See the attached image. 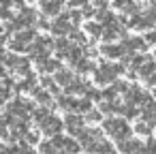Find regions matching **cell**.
Segmentation results:
<instances>
[{
  "label": "cell",
  "mask_w": 156,
  "mask_h": 154,
  "mask_svg": "<svg viewBox=\"0 0 156 154\" xmlns=\"http://www.w3.org/2000/svg\"><path fill=\"white\" fill-rule=\"evenodd\" d=\"M103 128H105V133H109L118 143L126 141V139H128V135H130L128 124H126L124 120H120V118H107V120L103 122Z\"/></svg>",
  "instance_id": "1"
},
{
  "label": "cell",
  "mask_w": 156,
  "mask_h": 154,
  "mask_svg": "<svg viewBox=\"0 0 156 154\" xmlns=\"http://www.w3.org/2000/svg\"><path fill=\"white\" fill-rule=\"evenodd\" d=\"M122 71H124L122 64H111V62L101 60V62H98V71L94 73V79H96L98 84H109V81H113Z\"/></svg>",
  "instance_id": "2"
},
{
  "label": "cell",
  "mask_w": 156,
  "mask_h": 154,
  "mask_svg": "<svg viewBox=\"0 0 156 154\" xmlns=\"http://www.w3.org/2000/svg\"><path fill=\"white\" fill-rule=\"evenodd\" d=\"M75 30V26L69 20V13H62L60 17H56V22L51 24V32L58 34V39H66V34H71Z\"/></svg>",
  "instance_id": "3"
},
{
  "label": "cell",
  "mask_w": 156,
  "mask_h": 154,
  "mask_svg": "<svg viewBox=\"0 0 156 154\" xmlns=\"http://www.w3.org/2000/svg\"><path fill=\"white\" fill-rule=\"evenodd\" d=\"M62 126H64V120L51 113V116H49V118L41 124V131H43L45 135H49V137H56V135H60Z\"/></svg>",
  "instance_id": "4"
},
{
  "label": "cell",
  "mask_w": 156,
  "mask_h": 154,
  "mask_svg": "<svg viewBox=\"0 0 156 154\" xmlns=\"http://www.w3.org/2000/svg\"><path fill=\"white\" fill-rule=\"evenodd\" d=\"M77 139H79V143H81V148H88V145H92L94 141L103 139V135H101L98 128H81V131L77 133Z\"/></svg>",
  "instance_id": "5"
},
{
  "label": "cell",
  "mask_w": 156,
  "mask_h": 154,
  "mask_svg": "<svg viewBox=\"0 0 156 154\" xmlns=\"http://www.w3.org/2000/svg\"><path fill=\"white\" fill-rule=\"evenodd\" d=\"M86 150H88V154H118V152L113 150V145H111L107 139H98V141H94L92 145H88Z\"/></svg>",
  "instance_id": "6"
},
{
  "label": "cell",
  "mask_w": 156,
  "mask_h": 154,
  "mask_svg": "<svg viewBox=\"0 0 156 154\" xmlns=\"http://www.w3.org/2000/svg\"><path fill=\"white\" fill-rule=\"evenodd\" d=\"M64 126H66L69 133L77 135V133L83 128V118L77 116V113H66V116H64Z\"/></svg>",
  "instance_id": "7"
},
{
  "label": "cell",
  "mask_w": 156,
  "mask_h": 154,
  "mask_svg": "<svg viewBox=\"0 0 156 154\" xmlns=\"http://www.w3.org/2000/svg\"><path fill=\"white\" fill-rule=\"evenodd\" d=\"M126 101H128V105H137V103H150V96H147L143 90H139V88H130V90L126 92Z\"/></svg>",
  "instance_id": "8"
},
{
  "label": "cell",
  "mask_w": 156,
  "mask_h": 154,
  "mask_svg": "<svg viewBox=\"0 0 156 154\" xmlns=\"http://www.w3.org/2000/svg\"><path fill=\"white\" fill-rule=\"evenodd\" d=\"M101 54L105 58H122L126 54V49H124V45H111V43H107V45L101 47Z\"/></svg>",
  "instance_id": "9"
},
{
  "label": "cell",
  "mask_w": 156,
  "mask_h": 154,
  "mask_svg": "<svg viewBox=\"0 0 156 154\" xmlns=\"http://www.w3.org/2000/svg\"><path fill=\"white\" fill-rule=\"evenodd\" d=\"M41 11L43 15H62V2L58 0H49V2H41Z\"/></svg>",
  "instance_id": "10"
},
{
  "label": "cell",
  "mask_w": 156,
  "mask_h": 154,
  "mask_svg": "<svg viewBox=\"0 0 156 154\" xmlns=\"http://www.w3.org/2000/svg\"><path fill=\"white\" fill-rule=\"evenodd\" d=\"M54 49H56L58 58H69V54H71V49H73V43H71L69 39H56Z\"/></svg>",
  "instance_id": "11"
},
{
  "label": "cell",
  "mask_w": 156,
  "mask_h": 154,
  "mask_svg": "<svg viewBox=\"0 0 156 154\" xmlns=\"http://www.w3.org/2000/svg\"><path fill=\"white\" fill-rule=\"evenodd\" d=\"M54 81H56L58 86H62V88H69V86L75 81V77H73V73H71V71H66V69H60V71L56 73Z\"/></svg>",
  "instance_id": "12"
},
{
  "label": "cell",
  "mask_w": 156,
  "mask_h": 154,
  "mask_svg": "<svg viewBox=\"0 0 156 154\" xmlns=\"http://www.w3.org/2000/svg\"><path fill=\"white\" fill-rule=\"evenodd\" d=\"M39 86H37V77L34 75H28V77H24L17 86H15V90L17 92H34Z\"/></svg>",
  "instance_id": "13"
},
{
  "label": "cell",
  "mask_w": 156,
  "mask_h": 154,
  "mask_svg": "<svg viewBox=\"0 0 156 154\" xmlns=\"http://www.w3.org/2000/svg\"><path fill=\"white\" fill-rule=\"evenodd\" d=\"M120 145V150L124 152V154H139L141 150H143V145L137 141V139H126V141H122V143H118Z\"/></svg>",
  "instance_id": "14"
},
{
  "label": "cell",
  "mask_w": 156,
  "mask_h": 154,
  "mask_svg": "<svg viewBox=\"0 0 156 154\" xmlns=\"http://www.w3.org/2000/svg\"><path fill=\"white\" fill-rule=\"evenodd\" d=\"M17 17H20V22H22V26H24V28H32V26H34V20H37L34 11H32V9H28V7H24V9H22V13H17Z\"/></svg>",
  "instance_id": "15"
},
{
  "label": "cell",
  "mask_w": 156,
  "mask_h": 154,
  "mask_svg": "<svg viewBox=\"0 0 156 154\" xmlns=\"http://www.w3.org/2000/svg\"><path fill=\"white\" fill-rule=\"evenodd\" d=\"M58 107L64 109V111H69V113H73V111H77V101H75L73 96L60 94V96H58Z\"/></svg>",
  "instance_id": "16"
},
{
  "label": "cell",
  "mask_w": 156,
  "mask_h": 154,
  "mask_svg": "<svg viewBox=\"0 0 156 154\" xmlns=\"http://www.w3.org/2000/svg\"><path fill=\"white\" fill-rule=\"evenodd\" d=\"M126 37V30H122L118 24H109V26H105V32H103V39L105 41H113L115 37Z\"/></svg>",
  "instance_id": "17"
},
{
  "label": "cell",
  "mask_w": 156,
  "mask_h": 154,
  "mask_svg": "<svg viewBox=\"0 0 156 154\" xmlns=\"http://www.w3.org/2000/svg\"><path fill=\"white\" fill-rule=\"evenodd\" d=\"M13 39H17V41H22V43H26V45H30V43H34V41L39 39V34H37V30H34V28H26V30L17 32Z\"/></svg>",
  "instance_id": "18"
},
{
  "label": "cell",
  "mask_w": 156,
  "mask_h": 154,
  "mask_svg": "<svg viewBox=\"0 0 156 154\" xmlns=\"http://www.w3.org/2000/svg\"><path fill=\"white\" fill-rule=\"evenodd\" d=\"M37 69L41 71V73H58L62 66H60V60L58 58H54V60H45V62H39L37 64Z\"/></svg>",
  "instance_id": "19"
},
{
  "label": "cell",
  "mask_w": 156,
  "mask_h": 154,
  "mask_svg": "<svg viewBox=\"0 0 156 154\" xmlns=\"http://www.w3.org/2000/svg\"><path fill=\"white\" fill-rule=\"evenodd\" d=\"M32 96H34V98H37V101H39V103L43 105V107H54V101H51V94H49L47 90H43L41 86H39V88H37V90L32 92Z\"/></svg>",
  "instance_id": "20"
},
{
  "label": "cell",
  "mask_w": 156,
  "mask_h": 154,
  "mask_svg": "<svg viewBox=\"0 0 156 154\" xmlns=\"http://www.w3.org/2000/svg\"><path fill=\"white\" fill-rule=\"evenodd\" d=\"M86 30H88V34H90L92 39H101L103 32H105V26H101L98 22H88V24H86Z\"/></svg>",
  "instance_id": "21"
},
{
  "label": "cell",
  "mask_w": 156,
  "mask_h": 154,
  "mask_svg": "<svg viewBox=\"0 0 156 154\" xmlns=\"http://www.w3.org/2000/svg\"><path fill=\"white\" fill-rule=\"evenodd\" d=\"M39 152H41V154H66V152L58 150V148L51 143V139H49V141H41V143H39Z\"/></svg>",
  "instance_id": "22"
},
{
  "label": "cell",
  "mask_w": 156,
  "mask_h": 154,
  "mask_svg": "<svg viewBox=\"0 0 156 154\" xmlns=\"http://www.w3.org/2000/svg\"><path fill=\"white\" fill-rule=\"evenodd\" d=\"M124 49L126 52H133V49H145V41L143 39H126L124 41Z\"/></svg>",
  "instance_id": "23"
},
{
  "label": "cell",
  "mask_w": 156,
  "mask_h": 154,
  "mask_svg": "<svg viewBox=\"0 0 156 154\" xmlns=\"http://www.w3.org/2000/svg\"><path fill=\"white\" fill-rule=\"evenodd\" d=\"M5 30H7V32H15V34H17V32H22V30H26V28L22 26V22H20V17L15 15L13 20H9V22L5 24Z\"/></svg>",
  "instance_id": "24"
},
{
  "label": "cell",
  "mask_w": 156,
  "mask_h": 154,
  "mask_svg": "<svg viewBox=\"0 0 156 154\" xmlns=\"http://www.w3.org/2000/svg\"><path fill=\"white\" fill-rule=\"evenodd\" d=\"M49 116H51V113H49V109H47V107H39V109H34V111H32V118H34V122H37L39 126H41Z\"/></svg>",
  "instance_id": "25"
},
{
  "label": "cell",
  "mask_w": 156,
  "mask_h": 154,
  "mask_svg": "<svg viewBox=\"0 0 156 154\" xmlns=\"http://www.w3.org/2000/svg\"><path fill=\"white\" fill-rule=\"evenodd\" d=\"M79 150H81V143L79 141H75L73 137H66L64 139V152L66 154H77Z\"/></svg>",
  "instance_id": "26"
},
{
  "label": "cell",
  "mask_w": 156,
  "mask_h": 154,
  "mask_svg": "<svg viewBox=\"0 0 156 154\" xmlns=\"http://www.w3.org/2000/svg\"><path fill=\"white\" fill-rule=\"evenodd\" d=\"M73 69L79 71V73H90V71H94V62H90L88 58H83V60H79Z\"/></svg>",
  "instance_id": "27"
},
{
  "label": "cell",
  "mask_w": 156,
  "mask_h": 154,
  "mask_svg": "<svg viewBox=\"0 0 156 154\" xmlns=\"http://www.w3.org/2000/svg\"><path fill=\"white\" fill-rule=\"evenodd\" d=\"M92 111V101L90 98H81V101H77V113H90Z\"/></svg>",
  "instance_id": "28"
},
{
  "label": "cell",
  "mask_w": 156,
  "mask_h": 154,
  "mask_svg": "<svg viewBox=\"0 0 156 154\" xmlns=\"http://www.w3.org/2000/svg\"><path fill=\"white\" fill-rule=\"evenodd\" d=\"M11 49H13V54H22V52H26V49H30V45H26V43H22V41H17V39H11Z\"/></svg>",
  "instance_id": "29"
},
{
  "label": "cell",
  "mask_w": 156,
  "mask_h": 154,
  "mask_svg": "<svg viewBox=\"0 0 156 154\" xmlns=\"http://www.w3.org/2000/svg\"><path fill=\"white\" fill-rule=\"evenodd\" d=\"M154 69H156V66H154V62H152V60H147V62L139 69V73H141V77H145V79H147V77H152Z\"/></svg>",
  "instance_id": "30"
},
{
  "label": "cell",
  "mask_w": 156,
  "mask_h": 154,
  "mask_svg": "<svg viewBox=\"0 0 156 154\" xmlns=\"http://www.w3.org/2000/svg\"><path fill=\"white\" fill-rule=\"evenodd\" d=\"M0 20H13V11L9 9V2H5V5H0Z\"/></svg>",
  "instance_id": "31"
},
{
  "label": "cell",
  "mask_w": 156,
  "mask_h": 154,
  "mask_svg": "<svg viewBox=\"0 0 156 154\" xmlns=\"http://www.w3.org/2000/svg\"><path fill=\"white\" fill-rule=\"evenodd\" d=\"M135 131H137L139 135H147V133L152 131V124H150V122H139V124L135 126Z\"/></svg>",
  "instance_id": "32"
},
{
  "label": "cell",
  "mask_w": 156,
  "mask_h": 154,
  "mask_svg": "<svg viewBox=\"0 0 156 154\" xmlns=\"http://www.w3.org/2000/svg\"><path fill=\"white\" fill-rule=\"evenodd\" d=\"M71 39H73L75 43H83V41H86V34H83V30H77V28H75V30L71 32Z\"/></svg>",
  "instance_id": "33"
},
{
  "label": "cell",
  "mask_w": 156,
  "mask_h": 154,
  "mask_svg": "<svg viewBox=\"0 0 156 154\" xmlns=\"http://www.w3.org/2000/svg\"><path fill=\"white\" fill-rule=\"evenodd\" d=\"M81 17H83V15H81V11H71V13H69V20H71V24H73V26H77V24L81 22Z\"/></svg>",
  "instance_id": "34"
},
{
  "label": "cell",
  "mask_w": 156,
  "mask_h": 154,
  "mask_svg": "<svg viewBox=\"0 0 156 154\" xmlns=\"http://www.w3.org/2000/svg\"><path fill=\"white\" fill-rule=\"evenodd\" d=\"M101 118H103V113H101L98 109H92V111H90V113L86 116V120H88V122H98Z\"/></svg>",
  "instance_id": "35"
},
{
  "label": "cell",
  "mask_w": 156,
  "mask_h": 154,
  "mask_svg": "<svg viewBox=\"0 0 156 154\" xmlns=\"http://www.w3.org/2000/svg\"><path fill=\"white\" fill-rule=\"evenodd\" d=\"M24 141H26L28 145H34V143H39V133H32V131H30V133L24 137Z\"/></svg>",
  "instance_id": "36"
},
{
  "label": "cell",
  "mask_w": 156,
  "mask_h": 154,
  "mask_svg": "<svg viewBox=\"0 0 156 154\" xmlns=\"http://www.w3.org/2000/svg\"><path fill=\"white\" fill-rule=\"evenodd\" d=\"M9 96H11V90H7V88H5L2 84H0V105H5Z\"/></svg>",
  "instance_id": "37"
},
{
  "label": "cell",
  "mask_w": 156,
  "mask_h": 154,
  "mask_svg": "<svg viewBox=\"0 0 156 154\" xmlns=\"http://www.w3.org/2000/svg\"><path fill=\"white\" fill-rule=\"evenodd\" d=\"M81 15L83 17H92V15H96V11L92 9V5H81Z\"/></svg>",
  "instance_id": "38"
},
{
  "label": "cell",
  "mask_w": 156,
  "mask_h": 154,
  "mask_svg": "<svg viewBox=\"0 0 156 154\" xmlns=\"http://www.w3.org/2000/svg\"><path fill=\"white\" fill-rule=\"evenodd\" d=\"M122 113H124L126 118H135V116H137V109H135L133 105H124V107H122Z\"/></svg>",
  "instance_id": "39"
},
{
  "label": "cell",
  "mask_w": 156,
  "mask_h": 154,
  "mask_svg": "<svg viewBox=\"0 0 156 154\" xmlns=\"http://www.w3.org/2000/svg\"><path fill=\"white\" fill-rule=\"evenodd\" d=\"M39 28H51V24H49L45 17H41V20H39Z\"/></svg>",
  "instance_id": "40"
},
{
  "label": "cell",
  "mask_w": 156,
  "mask_h": 154,
  "mask_svg": "<svg viewBox=\"0 0 156 154\" xmlns=\"http://www.w3.org/2000/svg\"><path fill=\"white\" fill-rule=\"evenodd\" d=\"M145 41L147 43H156V32H147L145 34Z\"/></svg>",
  "instance_id": "41"
},
{
  "label": "cell",
  "mask_w": 156,
  "mask_h": 154,
  "mask_svg": "<svg viewBox=\"0 0 156 154\" xmlns=\"http://www.w3.org/2000/svg\"><path fill=\"white\" fill-rule=\"evenodd\" d=\"M147 84H150V86H156V75H152V77H147Z\"/></svg>",
  "instance_id": "42"
},
{
  "label": "cell",
  "mask_w": 156,
  "mask_h": 154,
  "mask_svg": "<svg viewBox=\"0 0 156 154\" xmlns=\"http://www.w3.org/2000/svg\"><path fill=\"white\" fill-rule=\"evenodd\" d=\"M5 58H7V54H5V49L0 47V62H5Z\"/></svg>",
  "instance_id": "43"
}]
</instances>
